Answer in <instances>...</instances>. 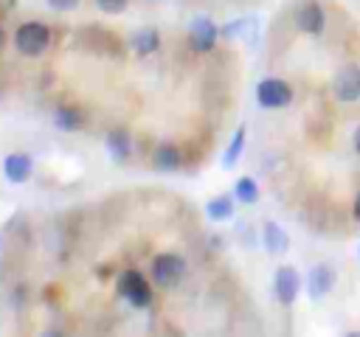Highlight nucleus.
Returning a JSON list of instances; mask_svg holds the SVG:
<instances>
[{"instance_id": "f257e3e1", "label": "nucleus", "mask_w": 360, "mask_h": 337, "mask_svg": "<svg viewBox=\"0 0 360 337\" xmlns=\"http://www.w3.org/2000/svg\"><path fill=\"white\" fill-rule=\"evenodd\" d=\"M51 45V31L45 22H22L17 31H14V48L22 53V56H39L45 48Z\"/></svg>"}, {"instance_id": "f03ea898", "label": "nucleus", "mask_w": 360, "mask_h": 337, "mask_svg": "<svg viewBox=\"0 0 360 337\" xmlns=\"http://www.w3.org/2000/svg\"><path fill=\"white\" fill-rule=\"evenodd\" d=\"M149 272H152V281H155L158 286L172 289V286H177V284L183 281V275H186V261H183L177 253H160V256H155Z\"/></svg>"}, {"instance_id": "7ed1b4c3", "label": "nucleus", "mask_w": 360, "mask_h": 337, "mask_svg": "<svg viewBox=\"0 0 360 337\" xmlns=\"http://www.w3.org/2000/svg\"><path fill=\"white\" fill-rule=\"evenodd\" d=\"M256 101H259L264 110L287 107V104L292 101V87H290L284 79H264V81H259V87H256Z\"/></svg>"}, {"instance_id": "20e7f679", "label": "nucleus", "mask_w": 360, "mask_h": 337, "mask_svg": "<svg viewBox=\"0 0 360 337\" xmlns=\"http://www.w3.org/2000/svg\"><path fill=\"white\" fill-rule=\"evenodd\" d=\"M118 289L121 295L135 306V309H143L152 303V286L146 284V278L138 272V270H127L118 281Z\"/></svg>"}, {"instance_id": "39448f33", "label": "nucleus", "mask_w": 360, "mask_h": 337, "mask_svg": "<svg viewBox=\"0 0 360 337\" xmlns=\"http://www.w3.org/2000/svg\"><path fill=\"white\" fill-rule=\"evenodd\" d=\"M332 93L338 101H357L360 98V65H343L332 81Z\"/></svg>"}, {"instance_id": "423d86ee", "label": "nucleus", "mask_w": 360, "mask_h": 337, "mask_svg": "<svg viewBox=\"0 0 360 337\" xmlns=\"http://www.w3.org/2000/svg\"><path fill=\"white\" fill-rule=\"evenodd\" d=\"M298 292H301V275H298V270L290 267V264L278 267L276 270V298H278V303L281 306L295 303Z\"/></svg>"}, {"instance_id": "0eeeda50", "label": "nucleus", "mask_w": 360, "mask_h": 337, "mask_svg": "<svg viewBox=\"0 0 360 337\" xmlns=\"http://www.w3.org/2000/svg\"><path fill=\"white\" fill-rule=\"evenodd\" d=\"M188 42L197 53H205L217 45V25L208 17H194L188 25Z\"/></svg>"}, {"instance_id": "6e6552de", "label": "nucleus", "mask_w": 360, "mask_h": 337, "mask_svg": "<svg viewBox=\"0 0 360 337\" xmlns=\"http://www.w3.org/2000/svg\"><path fill=\"white\" fill-rule=\"evenodd\" d=\"M335 286V270L329 264H315L307 275V289H309V298L312 300H321L323 295H329Z\"/></svg>"}, {"instance_id": "1a4fd4ad", "label": "nucleus", "mask_w": 360, "mask_h": 337, "mask_svg": "<svg viewBox=\"0 0 360 337\" xmlns=\"http://www.w3.org/2000/svg\"><path fill=\"white\" fill-rule=\"evenodd\" d=\"M3 171H6V177H8L11 183H25V180L31 177V171H34V163H31L28 154L11 152V154L3 160Z\"/></svg>"}, {"instance_id": "9d476101", "label": "nucleus", "mask_w": 360, "mask_h": 337, "mask_svg": "<svg viewBox=\"0 0 360 337\" xmlns=\"http://www.w3.org/2000/svg\"><path fill=\"white\" fill-rule=\"evenodd\" d=\"M295 22H298V28L304 34H321L326 20H323V11H321L318 3H304L298 8V14H295Z\"/></svg>"}, {"instance_id": "9b49d317", "label": "nucleus", "mask_w": 360, "mask_h": 337, "mask_svg": "<svg viewBox=\"0 0 360 337\" xmlns=\"http://www.w3.org/2000/svg\"><path fill=\"white\" fill-rule=\"evenodd\" d=\"M129 45H132V51H135V53H141V56L155 53V51L160 48V34H158L155 28H141V31H135V34H132Z\"/></svg>"}, {"instance_id": "f8f14e48", "label": "nucleus", "mask_w": 360, "mask_h": 337, "mask_svg": "<svg viewBox=\"0 0 360 337\" xmlns=\"http://www.w3.org/2000/svg\"><path fill=\"white\" fill-rule=\"evenodd\" d=\"M262 242H264V247H267L270 253H284V250L290 247V236H287L276 222H264V227H262Z\"/></svg>"}, {"instance_id": "ddd939ff", "label": "nucleus", "mask_w": 360, "mask_h": 337, "mask_svg": "<svg viewBox=\"0 0 360 337\" xmlns=\"http://www.w3.org/2000/svg\"><path fill=\"white\" fill-rule=\"evenodd\" d=\"M180 149L172 146V143H160L155 149V168L158 171H177L180 168Z\"/></svg>"}, {"instance_id": "4468645a", "label": "nucleus", "mask_w": 360, "mask_h": 337, "mask_svg": "<svg viewBox=\"0 0 360 337\" xmlns=\"http://www.w3.org/2000/svg\"><path fill=\"white\" fill-rule=\"evenodd\" d=\"M107 149H110V154H112L115 160H124V157H129V152H132L129 135H127L124 129H112V132L107 135Z\"/></svg>"}, {"instance_id": "2eb2a0df", "label": "nucleus", "mask_w": 360, "mask_h": 337, "mask_svg": "<svg viewBox=\"0 0 360 337\" xmlns=\"http://www.w3.org/2000/svg\"><path fill=\"white\" fill-rule=\"evenodd\" d=\"M82 121H84V118H82V112H79L76 107H59L56 115H53V124H56L59 129H68V132H70V129H79Z\"/></svg>"}, {"instance_id": "dca6fc26", "label": "nucleus", "mask_w": 360, "mask_h": 337, "mask_svg": "<svg viewBox=\"0 0 360 337\" xmlns=\"http://www.w3.org/2000/svg\"><path fill=\"white\" fill-rule=\"evenodd\" d=\"M233 194H236V199H239V202L253 205V202L259 199V185H256V180H253V177H239V180H236V185H233Z\"/></svg>"}, {"instance_id": "f3484780", "label": "nucleus", "mask_w": 360, "mask_h": 337, "mask_svg": "<svg viewBox=\"0 0 360 337\" xmlns=\"http://www.w3.org/2000/svg\"><path fill=\"white\" fill-rule=\"evenodd\" d=\"M205 213H208L214 222L231 219V213H233V199H231V197H214V199L205 205Z\"/></svg>"}, {"instance_id": "a211bd4d", "label": "nucleus", "mask_w": 360, "mask_h": 337, "mask_svg": "<svg viewBox=\"0 0 360 337\" xmlns=\"http://www.w3.org/2000/svg\"><path fill=\"white\" fill-rule=\"evenodd\" d=\"M242 149H245V126H239V129H236V135H233V140L228 143V149H225V157H222V166H225V168H231V166L239 160Z\"/></svg>"}, {"instance_id": "6ab92c4d", "label": "nucleus", "mask_w": 360, "mask_h": 337, "mask_svg": "<svg viewBox=\"0 0 360 337\" xmlns=\"http://www.w3.org/2000/svg\"><path fill=\"white\" fill-rule=\"evenodd\" d=\"M129 0H96V6L104 11V14H121L127 8Z\"/></svg>"}, {"instance_id": "aec40b11", "label": "nucleus", "mask_w": 360, "mask_h": 337, "mask_svg": "<svg viewBox=\"0 0 360 337\" xmlns=\"http://www.w3.org/2000/svg\"><path fill=\"white\" fill-rule=\"evenodd\" d=\"M48 6L56 8V11H70V8L79 6V0H48Z\"/></svg>"}, {"instance_id": "412c9836", "label": "nucleus", "mask_w": 360, "mask_h": 337, "mask_svg": "<svg viewBox=\"0 0 360 337\" xmlns=\"http://www.w3.org/2000/svg\"><path fill=\"white\" fill-rule=\"evenodd\" d=\"M354 219L360 222V191H357V197H354Z\"/></svg>"}, {"instance_id": "4be33fe9", "label": "nucleus", "mask_w": 360, "mask_h": 337, "mask_svg": "<svg viewBox=\"0 0 360 337\" xmlns=\"http://www.w3.org/2000/svg\"><path fill=\"white\" fill-rule=\"evenodd\" d=\"M3 48H6V31L0 28V53H3Z\"/></svg>"}, {"instance_id": "5701e85b", "label": "nucleus", "mask_w": 360, "mask_h": 337, "mask_svg": "<svg viewBox=\"0 0 360 337\" xmlns=\"http://www.w3.org/2000/svg\"><path fill=\"white\" fill-rule=\"evenodd\" d=\"M354 149L360 152V126H357V132H354Z\"/></svg>"}]
</instances>
